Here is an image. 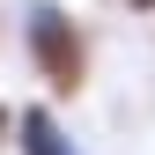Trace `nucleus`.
<instances>
[{"label":"nucleus","mask_w":155,"mask_h":155,"mask_svg":"<svg viewBox=\"0 0 155 155\" xmlns=\"http://www.w3.org/2000/svg\"><path fill=\"white\" fill-rule=\"evenodd\" d=\"M22 59L30 74L45 81V96H81L89 89V30L74 22V8L67 0H22Z\"/></svg>","instance_id":"nucleus-1"},{"label":"nucleus","mask_w":155,"mask_h":155,"mask_svg":"<svg viewBox=\"0 0 155 155\" xmlns=\"http://www.w3.org/2000/svg\"><path fill=\"white\" fill-rule=\"evenodd\" d=\"M15 148L22 155H89L52 104H15Z\"/></svg>","instance_id":"nucleus-2"},{"label":"nucleus","mask_w":155,"mask_h":155,"mask_svg":"<svg viewBox=\"0 0 155 155\" xmlns=\"http://www.w3.org/2000/svg\"><path fill=\"white\" fill-rule=\"evenodd\" d=\"M0 140H15V104L0 96Z\"/></svg>","instance_id":"nucleus-3"},{"label":"nucleus","mask_w":155,"mask_h":155,"mask_svg":"<svg viewBox=\"0 0 155 155\" xmlns=\"http://www.w3.org/2000/svg\"><path fill=\"white\" fill-rule=\"evenodd\" d=\"M118 8H126V15H155V0H118Z\"/></svg>","instance_id":"nucleus-4"}]
</instances>
